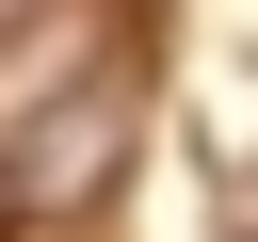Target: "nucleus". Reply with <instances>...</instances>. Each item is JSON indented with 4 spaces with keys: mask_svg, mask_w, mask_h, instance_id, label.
I'll return each instance as SVG.
<instances>
[{
    "mask_svg": "<svg viewBox=\"0 0 258 242\" xmlns=\"http://www.w3.org/2000/svg\"><path fill=\"white\" fill-rule=\"evenodd\" d=\"M113 161H129V113H113V97H64L48 129H16V161H0V210H81Z\"/></svg>",
    "mask_w": 258,
    "mask_h": 242,
    "instance_id": "1",
    "label": "nucleus"
},
{
    "mask_svg": "<svg viewBox=\"0 0 258 242\" xmlns=\"http://www.w3.org/2000/svg\"><path fill=\"white\" fill-rule=\"evenodd\" d=\"M64 65H81V0H48V16H32L16 48H0V113H16L32 81H64Z\"/></svg>",
    "mask_w": 258,
    "mask_h": 242,
    "instance_id": "2",
    "label": "nucleus"
}]
</instances>
